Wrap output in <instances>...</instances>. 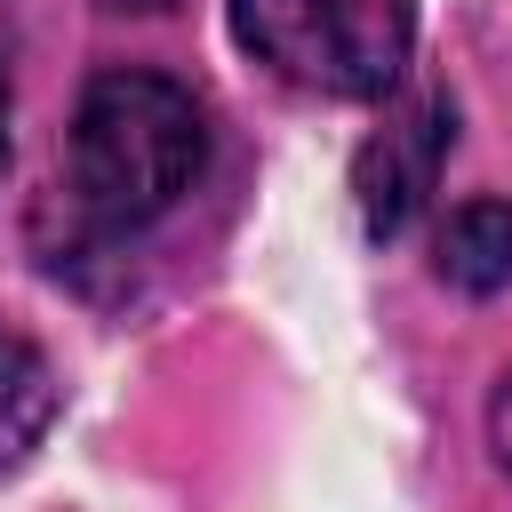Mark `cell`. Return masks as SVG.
Masks as SVG:
<instances>
[{"label": "cell", "instance_id": "obj_4", "mask_svg": "<svg viewBox=\"0 0 512 512\" xmlns=\"http://www.w3.org/2000/svg\"><path fill=\"white\" fill-rule=\"evenodd\" d=\"M440 280L456 296H504L512 288V200H464L440 224Z\"/></svg>", "mask_w": 512, "mask_h": 512}, {"label": "cell", "instance_id": "obj_1", "mask_svg": "<svg viewBox=\"0 0 512 512\" xmlns=\"http://www.w3.org/2000/svg\"><path fill=\"white\" fill-rule=\"evenodd\" d=\"M208 160V128L192 88L168 72H96L72 112V192L96 224L136 232L168 216Z\"/></svg>", "mask_w": 512, "mask_h": 512}, {"label": "cell", "instance_id": "obj_6", "mask_svg": "<svg viewBox=\"0 0 512 512\" xmlns=\"http://www.w3.org/2000/svg\"><path fill=\"white\" fill-rule=\"evenodd\" d=\"M488 440H496V464L512 472V376H504V392H496V408H488Z\"/></svg>", "mask_w": 512, "mask_h": 512}, {"label": "cell", "instance_id": "obj_7", "mask_svg": "<svg viewBox=\"0 0 512 512\" xmlns=\"http://www.w3.org/2000/svg\"><path fill=\"white\" fill-rule=\"evenodd\" d=\"M0 160H8V72H0Z\"/></svg>", "mask_w": 512, "mask_h": 512}, {"label": "cell", "instance_id": "obj_5", "mask_svg": "<svg viewBox=\"0 0 512 512\" xmlns=\"http://www.w3.org/2000/svg\"><path fill=\"white\" fill-rule=\"evenodd\" d=\"M56 424V368L32 336L0 328V472H16Z\"/></svg>", "mask_w": 512, "mask_h": 512}, {"label": "cell", "instance_id": "obj_3", "mask_svg": "<svg viewBox=\"0 0 512 512\" xmlns=\"http://www.w3.org/2000/svg\"><path fill=\"white\" fill-rule=\"evenodd\" d=\"M448 144H456V104L440 88H424V96L384 112V128L352 152V200H360V232L368 240H400L416 224V208L440 184Z\"/></svg>", "mask_w": 512, "mask_h": 512}, {"label": "cell", "instance_id": "obj_2", "mask_svg": "<svg viewBox=\"0 0 512 512\" xmlns=\"http://www.w3.org/2000/svg\"><path fill=\"white\" fill-rule=\"evenodd\" d=\"M232 40L288 88L376 104L416 48V0H232Z\"/></svg>", "mask_w": 512, "mask_h": 512}]
</instances>
